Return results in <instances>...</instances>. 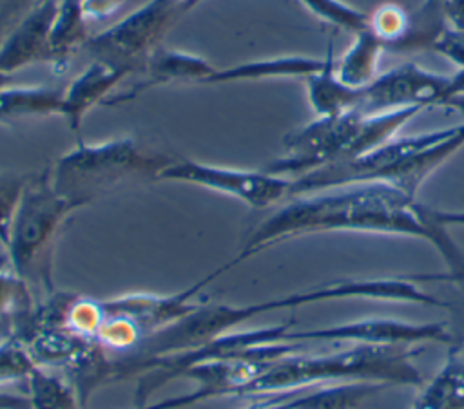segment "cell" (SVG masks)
<instances>
[{
  "mask_svg": "<svg viewBox=\"0 0 464 409\" xmlns=\"http://www.w3.org/2000/svg\"><path fill=\"white\" fill-rule=\"evenodd\" d=\"M326 232L382 233L428 241L448 264V273L413 275L411 279L464 282V252L448 230L430 215L428 206L397 186L381 181L353 183L286 199L283 206L256 226L237 257L227 262V268L277 243Z\"/></svg>",
  "mask_w": 464,
  "mask_h": 409,
  "instance_id": "1",
  "label": "cell"
},
{
  "mask_svg": "<svg viewBox=\"0 0 464 409\" xmlns=\"http://www.w3.org/2000/svg\"><path fill=\"white\" fill-rule=\"evenodd\" d=\"M419 347L361 346L323 355L288 353L270 360L234 396H266L308 389L326 382H379L388 387H420L424 378L413 364Z\"/></svg>",
  "mask_w": 464,
  "mask_h": 409,
  "instance_id": "2",
  "label": "cell"
},
{
  "mask_svg": "<svg viewBox=\"0 0 464 409\" xmlns=\"http://www.w3.org/2000/svg\"><path fill=\"white\" fill-rule=\"evenodd\" d=\"M422 110L420 107H406L372 114L348 110L334 116H317L290 132L283 141V156L263 170L295 179L328 165L352 161L393 139Z\"/></svg>",
  "mask_w": 464,
  "mask_h": 409,
  "instance_id": "3",
  "label": "cell"
},
{
  "mask_svg": "<svg viewBox=\"0 0 464 409\" xmlns=\"http://www.w3.org/2000/svg\"><path fill=\"white\" fill-rule=\"evenodd\" d=\"M170 159L152 154L132 138L83 143L60 156L49 168L54 192L74 210L109 194L132 177H154Z\"/></svg>",
  "mask_w": 464,
  "mask_h": 409,
  "instance_id": "4",
  "label": "cell"
},
{
  "mask_svg": "<svg viewBox=\"0 0 464 409\" xmlns=\"http://www.w3.org/2000/svg\"><path fill=\"white\" fill-rule=\"evenodd\" d=\"M72 210L54 192L49 170L31 174L5 246L9 268L29 286L53 293L54 239L60 224Z\"/></svg>",
  "mask_w": 464,
  "mask_h": 409,
  "instance_id": "5",
  "label": "cell"
},
{
  "mask_svg": "<svg viewBox=\"0 0 464 409\" xmlns=\"http://www.w3.org/2000/svg\"><path fill=\"white\" fill-rule=\"evenodd\" d=\"M223 271H227L225 264L187 290L172 295L127 293L98 300L100 322L94 331V340L109 353L125 355L150 333L196 309L199 306L194 302L196 295Z\"/></svg>",
  "mask_w": 464,
  "mask_h": 409,
  "instance_id": "6",
  "label": "cell"
},
{
  "mask_svg": "<svg viewBox=\"0 0 464 409\" xmlns=\"http://www.w3.org/2000/svg\"><path fill=\"white\" fill-rule=\"evenodd\" d=\"M198 4L199 0H147L114 25L91 36L83 49L92 60L136 71L156 43Z\"/></svg>",
  "mask_w": 464,
  "mask_h": 409,
  "instance_id": "7",
  "label": "cell"
},
{
  "mask_svg": "<svg viewBox=\"0 0 464 409\" xmlns=\"http://www.w3.org/2000/svg\"><path fill=\"white\" fill-rule=\"evenodd\" d=\"M165 181L198 185L236 197L252 208H268L290 199L292 179L266 170L228 168L192 159L170 161L158 176Z\"/></svg>",
  "mask_w": 464,
  "mask_h": 409,
  "instance_id": "8",
  "label": "cell"
},
{
  "mask_svg": "<svg viewBox=\"0 0 464 409\" xmlns=\"http://www.w3.org/2000/svg\"><path fill=\"white\" fill-rule=\"evenodd\" d=\"M451 107L450 76L435 74L415 63H402L361 89L357 109L359 112H386L406 107Z\"/></svg>",
  "mask_w": 464,
  "mask_h": 409,
  "instance_id": "9",
  "label": "cell"
},
{
  "mask_svg": "<svg viewBox=\"0 0 464 409\" xmlns=\"http://www.w3.org/2000/svg\"><path fill=\"white\" fill-rule=\"evenodd\" d=\"M286 340H323V342H348L361 346H404L417 347L419 344L435 342L450 346L453 342L451 331L442 322H408L401 319L370 317L335 326L312 328L292 331Z\"/></svg>",
  "mask_w": 464,
  "mask_h": 409,
  "instance_id": "10",
  "label": "cell"
},
{
  "mask_svg": "<svg viewBox=\"0 0 464 409\" xmlns=\"http://www.w3.org/2000/svg\"><path fill=\"white\" fill-rule=\"evenodd\" d=\"M56 9L58 0H42L11 27L0 43V87L16 71L49 60L47 42Z\"/></svg>",
  "mask_w": 464,
  "mask_h": 409,
  "instance_id": "11",
  "label": "cell"
},
{
  "mask_svg": "<svg viewBox=\"0 0 464 409\" xmlns=\"http://www.w3.org/2000/svg\"><path fill=\"white\" fill-rule=\"evenodd\" d=\"M218 67L198 54L156 47L143 63L145 78L125 92L112 94L105 100V105H118L138 98L150 87L172 83V81H199L205 83Z\"/></svg>",
  "mask_w": 464,
  "mask_h": 409,
  "instance_id": "12",
  "label": "cell"
},
{
  "mask_svg": "<svg viewBox=\"0 0 464 409\" xmlns=\"http://www.w3.org/2000/svg\"><path fill=\"white\" fill-rule=\"evenodd\" d=\"M130 72V69L92 60L63 90L60 116L67 121L69 128L78 132L85 114L96 103H105L111 90Z\"/></svg>",
  "mask_w": 464,
  "mask_h": 409,
  "instance_id": "13",
  "label": "cell"
},
{
  "mask_svg": "<svg viewBox=\"0 0 464 409\" xmlns=\"http://www.w3.org/2000/svg\"><path fill=\"white\" fill-rule=\"evenodd\" d=\"M326 56H276L265 60H252L237 63L227 69H216V72L205 83H230V81H250L266 78H308L310 74L321 71L326 63Z\"/></svg>",
  "mask_w": 464,
  "mask_h": 409,
  "instance_id": "14",
  "label": "cell"
},
{
  "mask_svg": "<svg viewBox=\"0 0 464 409\" xmlns=\"http://www.w3.org/2000/svg\"><path fill=\"white\" fill-rule=\"evenodd\" d=\"M410 409H464V355L451 347L439 371L419 387Z\"/></svg>",
  "mask_w": 464,
  "mask_h": 409,
  "instance_id": "15",
  "label": "cell"
},
{
  "mask_svg": "<svg viewBox=\"0 0 464 409\" xmlns=\"http://www.w3.org/2000/svg\"><path fill=\"white\" fill-rule=\"evenodd\" d=\"M384 51V42L372 31V27L355 33L352 45L343 56L335 58L337 78L353 89L366 87L377 78Z\"/></svg>",
  "mask_w": 464,
  "mask_h": 409,
  "instance_id": "16",
  "label": "cell"
},
{
  "mask_svg": "<svg viewBox=\"0 0 464 409\" xmlns=\"http://www.w3.org/2000/svg\"><path fill=\"white\" fill-rule=\"evenodd\" d=\"M326 54L328 58L324 67L304 78L310 107L317 116H334L355 110L361 89H353L343 83L335 74V56L332 49H328Z\"/></svg>",
  "mask_w": 464,
  "mask_h": 409,
  "instance_id": "17",
  "label": "cell"
},
{
  "mask_svg": "<svg viewBox=\"0 0 464 409\" xmlns=\"http://www.w3.org/2000/svg\"><path fill=\"white\" fill-rule=\"evenodd\" d=\"M89 22L82 11L80 0H58V9L49 31V63L53 67L67 65L78 47L89 42Z\"/></svg>",
  "mask_w": 464,
  "mask_h": 409,
  "instance_id": "18",
  "label": "cell"
},
{
  "mask_svg": "<svg viewBox=\"0 0 464 409\" xmlns=\"http://www.w3.org/2000/svg\"><path fill=\"white\" fill-rule=\"evenodd\" d=\"M63 90L51 87H0V121L60 114Z\"/></svg>",
  "mask_w": 464,
  "mask_h": 409,
  "instance_id": "19",
  "label": "cell"
},
{
  "mask_svg": "<svg viewBox=\"0 0 464 409\" xmlns=\"http://www.w3.org/2000/svg\"><path fill=\"white\" fill-rule=\"evenodd\" d=\"M446 5L448 0H422L413 13H408L406 33L390 51L413 52L420 49H433L437 40L448 29Z\"/></svg>",
  "mask_w": 464,
  "mask_h": 409,
  "instance_id": "20",
  "label": "cell"
},
{
  "mask_svg": "<svg viewBox=\"0 0 464 409\" xmlns=\"http://www.w3.org/2000/svg\"><path fill=\"white\" fill-rule=\"evenodd\" d=\"M319 20L352 34L370 27V14L348 5L343 0H299Z\"/></svg>",
  "mask_w": 464,
  "mask_h": 409,
  "instance_id": "21",
  "label": "cell"
},
{
  "mask_svg": "<svg viewBox=\"0 0 464 409\" xmlns=\"http://www.w3.org/2000/svg\"><path fill=\"white\" fill-rule=\"evenodd\" d=\"M31 176L0 172V244L5 248L11 224Z\"/></svg>",
  "mask_w": 464,
  "mask_h": 409,
  "instance_id": "22",
  "label": "cell"
},
{
  "mask_svg": "<svg viewBox=\"0 0 464 409\" xmlns=\"http://www.w3.org/2000/svg\"><path fill=\"white\" fill-rule=\"evenodd\" d=\"M34 367L36 362L22 342L0 344V385L27 380Z\"/></svg>",
  "mask_w": 464,
  "mask_h": 409,
  "instance_id": "23",
  "label": "cell"
},
{
  "mask_svg": "<svg viewBox=\"0 0 464 409\" xmlns=\"http://www.w3.org/2000/svg\"><path fill=\"white\" fill-rule=\"evenodd\" d=\"M370 27L390 51L406 33L408 13L395 4H384L370 14Z\"/></svg>",
  "mask_w": 464,
  "mask_h": 409,
  "instance_id": "24",
  "label": "cell"
},
{
  "mask_svg": "<svg viewBox=\"0 0 464 409\" xmlns=\"http://www.w3.org/2000/svg\"><path fill=\"white\" fill-rule=\"evenodd\" d=\"M36 0H2L0 4V34L7 29L13 27V24L25 14Z\"/></svg>",
  "mask_w": 464,
  "mask_h": 409,
  "instance_id": "25",
  "label": "cell"
},
{
  "mask_svg": "<svg viewBox=\"0 0 464 409\" xmlns=\"http://www.w3.org/2000/svg\"><path fill=\"white\" fill-rule=\"evenodd\" d=\"M82 2V11L87 18V22L94 20H103L109 18L112 13H116L125 0H80Z\"/></svg>",
  "mask_w": 464,
  "mask_h": 409,
  "instance_id": "26",
  "label": "cell"
},
{
  "mask_svg": "<svg viewBox=\"0 0 464 409\" xmlns=\"http://www.w3.org/2000/svg\"><path fill=\"white\" fill-rule=\"evenodd\" d=\"M450 101L451 109L464 110V58L457 63V71L450 74Z\"/></svg>",
  "mask_w": 464,
  "mask_h": 409,
  "instance_id": "27",
  "label": "cell"
},
{
  "mask_svg": "<svg viewBox=\"0 0 464 409\" xmlns=\"http://www.w3.org/2000/svg\"><path fill=\"white\" fill-rule=\"evenodd\" d=\"M446 25L451 31L464 33V0H448Z\"/></svg>",
  "mask_w": 464,
  "mask_h": 409,
  "instance_id": "28",
  "label": "cell"
},
{
  "mask_svg": "<svg viewBox=\"0 0 464 409\" xmlns=\"http://www.w3.org/2000/svg\"><path fill=\"white\" fill-rule=\"evenodd\" d=\"M428 212L444 228L464 226V210H439V208H430L428 206Z\"/></svg>",
  "mask_w": 464,
  "mask_h": 409,
  "instance_id": "29",
  "label": "cell"
},
{
  "mask_svg": "<svg viewBox=\"0 0 464 409\" xmlns=\"http://www.w3.org/2000/svg\"><path fill=\"white\" fill-rule=\"evenodd\" d=\"M245 409H257V400H254L248 407H245Z\"/></svg>",
  "mask_w": 464,
  "mask_h": 409,
  "instance_id": "30",
  "label": "cell"
}]
</instances>
